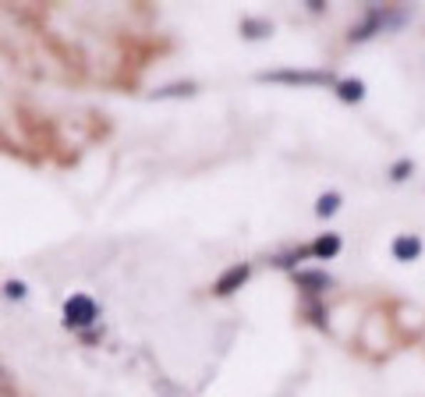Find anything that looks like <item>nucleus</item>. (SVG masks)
<instances>
[{"mask_svg": "<svg viewBox=\"0 0 425 397\" xmlns=\"http://www.w3.org/2000/svg\"><path fill=\"white\" fill-rule=\"evenodd\" d=\"M93 319H96V301H93V298L71 295L64 301V326L86 330V326H93Z\"/></svg>", "mask_w": 425, "mask_h": 397, "instance_id": "nucleus-1", "label": "nucleus"}, {"mask_svg": "<svg viewBox=\"0 0 425 397\" xmlns=\"http://www.w3.org/2000/svg\"><path fill=\"white\" fill-rule=\"evenodd\" d=\"M259 79L262 82H298V86H322V82H329L326 71H266Z\"/></svg>", "mask_w": 425, "mask_h": 397, "instance_id": "nucleus-2", "label": "nucleus"}, {"mask_svg": "<svg viewBox=\"0 0 425 397\" xmlns=\"http://www.w3.org/2000/svg\"><path fill=\"white\" fill-rule=\"evenodd\" d=\"M248 273H252V266H248V263H237V266H230V270L212 284V291H216V295H234V291L248 281Z\"/></svg>", "mask_w": 425, "mask_h": 397, "instance_id": "nucleus-3", "label": "nucleus"}, {"mask_svg": "<svg viewBox=\"0 0 425 397\" xmlns=\"http://www.w3.org/2000/svg\"><path fill=\"white\" fill-rule=\"evenodd\" d=\"M419 256H422V238H415V234H401V238L394 241V259L411 263V259H419Z\"/></svg>", "mask_w": 425, "mask_h": 397, "instance_id": "nucleus-4", "label": "nucleus"}, {"mask_svg": "<svg viewBox=\"0 0 425 397\" xmlns=\"http://www.w3.org/2000/svg\"><path fill=\"white\" fill-rule=\"evenodd\" d=\"M337 96L344 103H358L365 96V82L362 79H344V82H337Z\"/></svg>", "mask_w": 425, "mask_h": 397, "instance_id": "nucleus-5", "label": "nucleus"}, {"mask_svg": "<svg viewBox=\"0 0 425 397\" xmlns=\"http://www.w3.org/2000/svg\"><path fill=\"white\" fill-rule=\"evenodd\" d=\"M340 252V238L337 234H322V238H316V245H312V256L316 259H333Z\"/></svg>", "mask_w": 425, "mask_h": 397, "instance_id": "nucleus-6", "label": "nucleus"}, {"mask_svg": "<svg viewBox=\"0 0 425 397\" xmlns=\"http://www.w3.org/2000/svg\"><path fill=\"white\" fill-rule=\"evenodd\" d=\"M298 284H305L309 291H326L329 288V277L326 273H312V270H302L298 273Z\"/></svg>", "mask_w": 425, "mask_h": 397, "instance_id": "nucleus-7", "label": "nucleus"}, {"mask_svg": "<svg viewBox=\"0 0 425 397\" xmlns=\"http://www.w3.org/2000/svg\"><path fill=\"white\" fill-rule=\"evenodd\" d=\"M337 209H340V196H337V192H326V196L316 202V213L322 216V220H326V216H333Z\"/></svg>", "mask_w": 425, "mask_h": 397, "instance_id": "nucleus-8", "label": "nucleus"}, {"mask_svg": "<svg viewBox=\"0 0 425 397\" xmlns=\"http://www.w3.org/2000/svg\"><path fill=\"white\" fill-rule=\"evenodd\" d=\"M245 29H248V36H266V32H273L270 21H245Z\"/></svg>", "mask_w": 425, "mask_h": 397, "instance_id": "nucleus-9", "label": "nucleus"}, {"mask_svg": "<svg viewBox=\"0 0 425 397\" xmlns=\"http://www.w3.org/2000/svg\"><path fill=\"white\" fill-rule=\"evenodd\" d=\"M411 171H415V164H411V160H401V164L394 167V174H390V178H394V181H404Z\"/></svg>", "mask_w": 425, "mask_h": 397, "instance_id": "nucleus-10", "label": "nucleus"}, {"mask_svg": "<svg viewBox=\"0 0 425 397\" xmlns=\"http://www.w3.org/2000/svg\"><path fill=\"white\" fill-rule=\"evenodd\" d=\"M4 291L11 298H25V284H18V281H11V284H4Z\"/></svg>", "mask_w": 425, "mask_h": 397, "instance_id": "nucleus-11", "label": "nucleus"}, {"mask_svg": "<svg viewBox=\"0 0 425 397\" xmlns=\"http://www.w3.org/2000/svg\"><path fill=\"white\" fill-rule=\"evenodd\" d=\"M0 391H7V376H4V369H0Z\"/></svg>", "mask_w": 425, "mask_h": 397, "instance_id": "nucleus-12", "label": "nucleus"}]
</instances>
